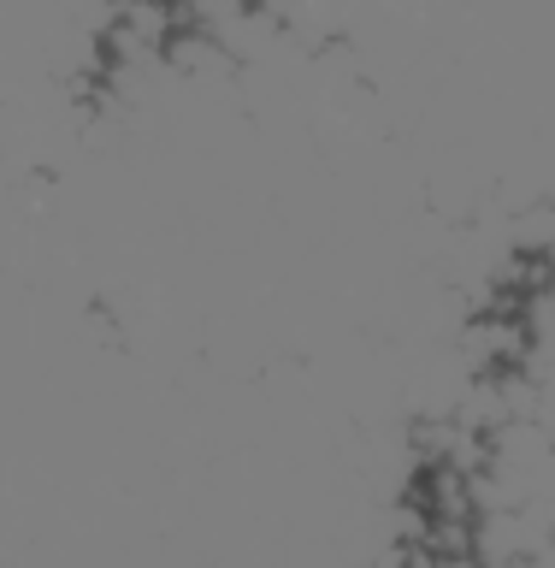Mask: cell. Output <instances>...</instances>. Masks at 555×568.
<instances>
[{
	"label": "cell",
	"instance_id": "cell-1",
	"mask_svg": "<svg viewBox=\"0 0 555 568\" xmlns=\"http://www.w3.org/2000/svg\"><path fill=\"white\" fill-rule=\"evenodd\" d=\"M379 568H402V557H384V562H379Z\"/></svg>",
	"mask_w": 555,
	"mask_h": 568
}]
</instances>
